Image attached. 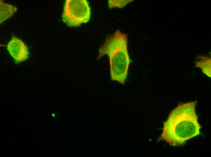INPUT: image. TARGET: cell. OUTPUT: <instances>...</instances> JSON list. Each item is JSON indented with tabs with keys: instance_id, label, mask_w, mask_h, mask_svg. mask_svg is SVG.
Returning a JSON list of instances; mask_svg holds the SVG:
<instances>
[{
	"instance_id": "cell-1",
	"label": "cell",
	"mask_w": 211,
	"mask_h": 157,
	"mask_svg": "<svg viewBox=\"0 0 211 157\" xmlns=\"http://www.w3.org/2000/svg\"><path fill=\"white\" fill-rule=\"evenodd\" d=\"M197 101L182 103L170 113L163 123L159 139L173 146H183L200 133L201 126L196 108Z\"/></svg>"
},
{
	"instance_id": "cell-2",
	"label": "cell",
	"mask_w": 211,
	"mask_h": 157,
	"mask_svg": "<svg viewBox=\"0 0 211 157\" xmlns=\"http://www.w3.org/2000/svg\"><path fill=\"white\" fill-rule=\"evenodd\" d=\"M98 57H109L112 80L121 84L126 80L130 59L128 51L127 35L119 30L106 38L99 50Z\"/></svg>"
},
{
	"instance_id": "cell-3",
	"label": "cell",
	"mask_w": 211,
	"mask_h": 157,
	"mask_svg": "<svg viewBox=\"0 0 211 157\" xmlns=\"http://www.w3.org/2000/svg\"><path fill=\"white\" fill-rule=\"evenodd\" d=\"M90 14V8L86 0H67L62 17L63 21L68 26L76 27L87 22Z\"/></svg>"
},
{
	"instance_id": "cell-4",
	"label": "cell",
	"mask_w": 211,
	"mask_h": 157,
	"mask_svg": "<svg viewBox=\"0 0 211 157\" xmlns=\"http://www.w3.org/2000/svg\"><path fill=\"white\" fill-rule=\"evenodd\" d=\"M7 49L17 63L24 61L28 57V48L21 40L13 36L7 45Z\"/></svg>"
},
{
	"instance_id": "cell-5",
	"label": "cell",
	"mask_w": 211,
	"mask_h": 157,
	"mask_svg": "<svg viewBox=\"0 0 211 157\" xmlns=\"http://www.w3.org/2000/svg\"><path fill=\"white\" fill-rule=\"evenodd\" d=\"M195 66L202 70L203 72L208 76H211V60L209 57L198 56L196 59Z\"/></svg>"
},
{
	"instance_id": "cell-6",
	"label": "cell",
	"mask_w": 211,
	"mask_h": 157,
	"mask_svg": "<svg viewBox=\"0 0 211 157\" xmlns=\"http://www.w3.org/2000/svg\"><path fill=\"white\" fill-rule=\"evenodd\" d=\"M16 7L0 0V23H2L17 11Z\"/></svg>"
},
{
	"instance_id": "cell-7",
	"label": "cell",
	"mask_w": 211,
	"mask_h": 157,
	"mask_svg": "<svg viewBox=\"0 0 211 157\" xmlns=\"http://www.w3.org/2000/svg\"><path fill=\"white\" fill-rule=\"evenodd\" d=\"M131 0H113L108 1V5L110 9L115 8H122L129 3L132 2Z\"/></svg>"
}]
</instances>
